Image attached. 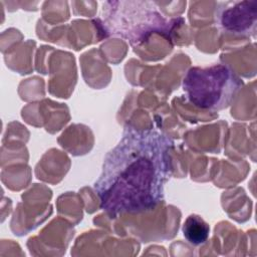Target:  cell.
<instances>
[{
    "instance_id": "5",
    "label": "cell",
    "mask_w": 257,
    "mask_h": 257,
    "mask_svg": "<svg viewBox=\"0 0 257 257\" xmlns=\"http://www.w3.org/2000/svg\"><path fill=\"white\" fill-rule=\"evenodd\" d=\"M182 231L190 244L198 246L204 244L209 238L210 226L202 217L192 214L185 220Z\"/></svg>"
},
{
    "instance_id": "1",
    "label": "cell",
    "mask_w": 257,
    "mask_h": 257,
    "mask_svg": "<svg viewBox=\"0 0 257 257\" xmlns=\"http://www.w3.org/2000/svg\"><path fill=\"white\" fill-rule=\"evenodd\" d=\"M173 142L155 131H131L106 156L94 184L100 208L109 216L154 209L171 174Z\"/></svg>"
},
{
    "instance_id": "4",
    "label": "cell",
    "mask_w": 257,
    "mask_h": 257,
    "mask_svg": "<svg viewBox=\"0 0 257 257\" xmlns=\"http://www.w3.org/2000/svg\"><path fill=\"white\" fill-rule=\"evenodd\" d=\"M216 21L229 33L251 37L257 29V1H227L216 9Z\"/></svg>"
},
{
    "instance_id": "2",
    "label": "cell",
    "mask_w": 257,
    "mask_h": 257,
    "mask_svg": "<svg viewBox=\"0 0 257 257\" xmlns=\"http://www.w3.org/2000/svg\"><path fill=\"white\" fill-rule=\"evenodd\" d=\"M103 13L108 33L125 39L131 44L144 42L153 33L171 37L181 19H169L154 2L118 1L108 3Z\"/></svg>"
},
{
    "instance_id": "3",
    "label": "cell",
    "mask_w": 257,
    "mask_h": 257,
    "mask_svg": "<svg viewBox=\"0 0 257 257\" xmlns=\"http://www.w3.org/2000/svg\"><path fill=\"white\" fill-rule=\"evenodd\" d=\"M183 90L189 101L201 109L222 110L235 100L243 81L225 64L191 67L183 78Z\"/></svg>"
}]
</instances>
